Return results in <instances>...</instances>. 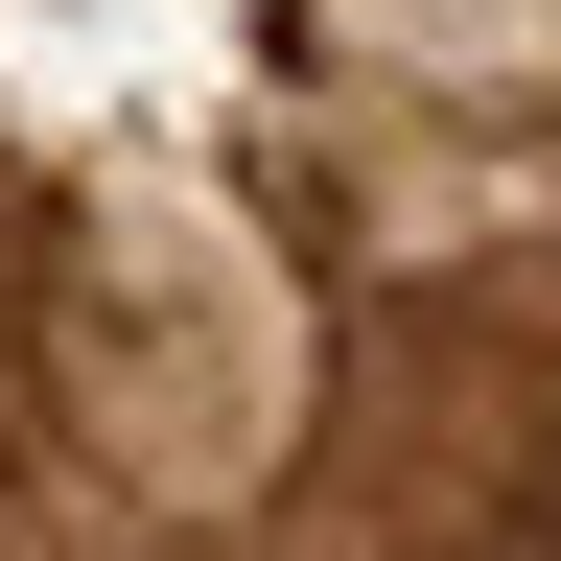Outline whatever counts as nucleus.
Masks as SVG:
<instances>
[{"label":"nucleus","mask_w":561,"mask_h":561,"mask_svg":"<svg viewBox=\"0 0 561 561\" xmlns=\"http://www.w3.org/2000/svg\"><path fill=\"white\" fill-rule=\"evenodd\" d=\"M24 375H47V468H117L140 561L280 538V445H305V328L280 257L210 210H70L24 280Z\"/></svg>","instance_id":"f257e3e1"}]
</instances>
